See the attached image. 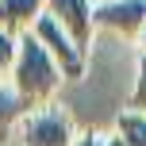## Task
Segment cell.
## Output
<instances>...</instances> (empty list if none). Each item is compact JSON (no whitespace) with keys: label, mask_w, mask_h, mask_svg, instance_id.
I'll return each instance as SVG.
<instances>
[{"label":"cell","mask_w":146,"mask_h":146,"mask_svg":"<svg viewBox=\"0 0 146 146\" xmlns=\"http://www.w3.org/2000/svg\"><path fill=\"white\" fill-rule=\"evenodd\" d=\"M62 81H66V77H62L58 66H54V58L42 50V42H38L35 35H23L19 46H15L12 77H8L12 92L35 111V108H50V100H54V92L62 88Z\"/></svg>","instance_id":"1"},{"label":"cell","mask_w":146,"mask_h":146,"mask_svg":"<svg viewBox=\"0 0 146 146\" xmlns=\"http://www.w3.org/2000/svg\"><path fill=\"white\" fill-rule=\"evenodd\" d=\"M31 35L42 42V50L54 58V66L62 69V77H66V81H81V77H85V69H88V54L73 42V38L50 19V15H38V23L31 27Z\"/></svg>","instance_id":"2"},{"label":"cell","mask_w":146,"mask_h":146,"mask_svg":"<svg viewBox=\"0 0 146 146\" xmlns=\"http://www.w3.org/2000/svg\"><path fill=\"white\" fill-rule=\"evenodd\" d=\"M77 131H73V119L62 108H35L31 115L19 119V142L23 146H73Z\"/></svg>","instance_id":"3"},{"label":"cell","mask_w":146,"mask_h":146,"mask_svg":"<svg viewBox=\"0 0 146 146\" xmlns=\"http://www.w3.org/2000/svg\"><path fill=\"white\" fill-rule=\"evenodd\" d=\"M92 8L96 0H46V15L58 23L62 31L88 54L92 46V35H96V23H92Z\"/></svg>","instance_id":"4"},{"label":"cell","mask_w":146,"mask_h":146,"mask_svg":"<svg viewBox=\"0 0 146 146\" xmlns=\"http://www.w3.org/2000/svg\"><path fill=\"white\" fill-rule=\"evenodd\" d=\"M92 23L139 42V35L146 27V0H104L92 8Z\"/></svg>","instance_id":"5"},{"label":"cell","mask_w":146,"mask_h":146,"mask_svg":"<svg viewBox=\"0 0 146 146\" xmlns=\"http://www.w3.org/2000/svg\"><path fill=\"white\" fill-rule=\"evenodd\" d=\"M38 15H46V0H0V31L12 38L31 35Z\"/></svg>","instance_id":"6"},{"label":"cell","mask_w":146,"mask_h":146,"mask_svg":"<svg viewBox=\"0 0 146 146\" xmlns=\"http://www.w3.org/2000/svg\"><path fill=\"white\" fill-rule=\"evenodd\" d=\"M23 115H31V108L12 92V85H0V142L8 139V131H12V127H19Z\"/></svg>","instance_id":"7"},{"label":"cell","mask_w":146,"mask_h":146,"mask_svg":"<svg viewBox=\"0 0 146 146\" xmlns=\"http://www.w3.org/2000/svg\"><path fill=\"white\" fill-rule=\"evenodd\" d=\"M115 135L123 139V146H146V115L123 111V115L115 119Z\"/></svg>","instance_id":"8"},{"label":"cell","mask_w":146,"mask_h":146,"mask_svg":"<svg viewBox=\"0 0 146 146\" xmlns=\"http://www.w3.org/2000/svg\"><path fill=\"white\" fill-rule=\"evenodd\" d=\"M127 111L146 115V54L139 58V77H135V88H131V96H127Z\"/></svg>","instance_id":"9"},{"label":"cell","mask_w":146,"mask_h":146,"mask_svg":"<svg viewBox=\"0 0 146 146\" xmlns=\"http://www.w3.org/2000/svg\"><path fill=\"white\" fill-rule=\"evenodd\" d=\"M15 46H19V38H12V35H4V31H0V85H8V77H12Z\"/></svg>","instance_id":"10"},{"label":"cell","mask_w":146,"mask_h":146,"mask_svg":"<svg viewBox=\"0 0 146 146\" xmlns=\"http://www.w3.org/2000/svg\"><path fill=\"white\" fill-rule=\"evenodd\" d=\"M104 139H108V135H100V131H81L77 139H73V146H104Z\"/></svg>","instance_id":"11"},{"label":"cell","mask_w":146,"mask_h":146,"mask_svg":"<svg viewBox=\"0 0 146 146\" xmlns=\"http://www.w3.org/2000/svg\"><path fill=\"white\" fill-rule=\"evenodd\" d=\"M104 146H123V139H119V135H115V131H111V135H108V139H104Z\"/></svg>","instance_id":"12"},{"label":"cell","mask_w":146,"mask_h":146,"mask_svg":"<svg viewBox=\"0 0 146 146\" xmlns=\"http://www.w3.org/2000/svg\"><path fill=\"white\" fill-rule=\"evenodd\" d=\"M139 46H142V54H146V27H142V35H139Z\"/></svg>","instance_id":"13"},{"label":"cell","mask_w":146,"mask_h":146,"mask_svg":"<svg viewBox=\"0 0 146 146\" xmlns=\"http://www.w3.org/2000/svg\"><path fill=\"white\" fill-rule=\"evenodd\" d=\"M96 4H104V0H96Z\"/></svg>","instance_id":"14"}]
</instances>
